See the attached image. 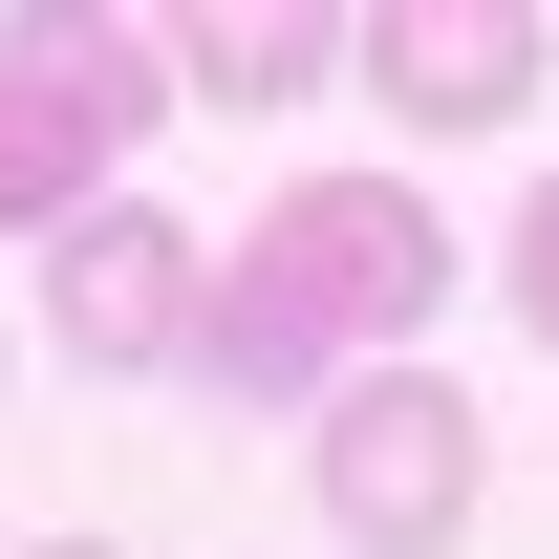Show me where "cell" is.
<instances>
[{
    "label": "cell",
    "instance_id": "cell-8",
    "mask_svg": "<svg viewBox=\"0 0 559 559\" xmlns=\"http://www.w3.org/2000/svg\"><path fill=\"white\" fill-rule=\"evenodd\" d=\"M516 323L559 345V173H538V215H516Z\"/></svg>",
    "mask_w": 559,
    "mask_h": 559
},
{
    "label": "cell",
    "instance_id": "cell-9",
    "mask_svg": "<svg viewBox=\"0 0 559 559\" xmlns=\"http://www.w3.org/2000/svg\"><path fill=\"white\" fill-rule=\"evenodd\" d=\"M22 559H108V538H22Z\"/></svg>",
    "mask_w": 559,
    "mask_h": 559
},
{
    "label": "cell",
    "instance_id": "cell-2",
    "mask_svg": "<svg viewBox=\"0 0 559 559\" xmlns=\"http://www.w3.org/2000/svg\"><path fill=\"white\" fill-rule=\"evenodd\" d=\"M301 495H323V538H366V559H452V538H474V495H495V430H474L452 366H345Z\"/></svg>",
    "mask_w": 559,
    "mask_h": 559
},
{
    "label": "cell",
    "instance_id": "cell-3",
    "mask_svg": "<svg viewBox=\"0 0 559 559\" xmlns=\"http://www.w3.org/2000/svg\"><path fill=\"white\" fill-rule=\"evenodd\" d=\"M345 86L388 130H516L559 86V22L538 0H388V22H345Z\"/></svg>",
    "mask_w": 559,
    "mask_h": 559
},
{
    "label": "cell",
    "instance_id": "cell-4",
    "mask_svg": "<svg viewBox=\"0 0 559 559\" xmlns=\"http://www.w3.org/2000/svg\"><path fill=\"white\" fill-rule=\"evenodd\" d=\"M194 301H215V259L173 237L151 194H86L66 237H44V323H66L108 388H151V366H194Z\"/></svg>",
    "mask_w": 559,
    "mask_h": 559
},
{
    "label": "cell",
    "instance_id": "cell-1",
    "mask_svg": "<svg viewBox=\"0 0 559 559\" xmlns=\"http://www.w3.org/2000/svg\"><path fill=\"white\" fill-rule=\"evenodd\" d=\"M430 301H452V215H430L409 173H280L259 237H237L215 301H194V366L280 409V388H345V345H409Z\"/></svg>",
    "mask_w": 559,
    "mask_h": 559
},
{
    "label": "cell",
    "instance_id": "cell-7",
    "mask_svg": "<svg viewBox=\"0 0 559 559\" xmlns=\"http://www.w3.org/2000/svg\"><path fill=\"white\" fill-rule=\"evenodd\" d=\"M86 173H108V151H86L44 86H0V237H66V215H86Z\"/></svg>",
    "mask_w": 559,
    "mask_h": 559
},
{
    "label": "cell",
    "instance_id": "cell-6",
    "mask_svg": "<svg viewBox=\"0 0 559 559\" xmlns=\"http://www.w3.org/2000/svg\"><path fill=\"white\" fill-rule=\"evenodd\" d=\"M151 44H173L194 108H259V130L345 86V22H323V0H194V22H151Z\"/></svg>",
    "mask_w": 559,
    "mask_h": 559
},
{
    "label": "cell",
    "instance_id": "cell-5",
    "mask_svg": "<svg viewBox=\"0 0 559 559\" xmlns=\"http://www.w3.org/2000/svg\"><path fill=\"white\" fill-rule=\"evenodd\" d=\"M0 86H44L108 173L173 130V44H151V22H108V0H22V22H0Z\"/></svg>",
    "mask_w": 559,
    "mask_h": 559
}]
</instances>
